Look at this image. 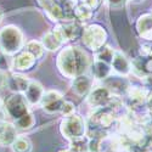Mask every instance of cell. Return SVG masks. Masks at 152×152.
I'll use <instances>...</instances> for the list:
<instances>
[{"mask_svg": "<svg viewBox=\"0 0 152 152\" xmlns=\"http://www.w3.org/2000/svg\"><path fill=\"white\" fill-rule=\"evenodd\" d=\"M26 51H28L29 54H32L37 60H39L43 57L44 53H45V48L42 44V42H37V40H31L26 44Z\"/></svg>", "mask_w": 152, "mask_h": 152, "instance_id": "cell-22", "label": "cell"}, {"mask_svg": "<svg viewBox=\"0 0 152 152\" xmlns=\"http://www.w3.org/2000/svg\"><path fill=\"white\" fill-rule=\"evenodd\" d=\"M44 89L39 82L35 80H31L27 90L24 91V96H26V100L28 101L29 106H35L38 104H40V101L43 99L44 95Z\"/></svg>", "mask_w": 152, "mask_h": 152, "instance_id": "cell-14", "label": "cell"}, {"mask_svg": "<svg viewBox=\"0 0 152 152\" xmlns=\"http://www.w3.org/2000/svg\"><path fill=\"white\" fill-rule=\"evenodd\" d=\"M4 110L6 115L14 121L21 118L22 116L31 112L29 104L26 100V96H24V94H20V93H14L5 100Z\"/></svg>", "mask_w": 152, "mask_h": 152, "instance_id": "cell-5", "label": "cell"}, {"mask_svg": "<svg viewBox=\"0 0 152 152\" xmlns=\"http://www.w3.org/2000/svg\"><path fill=\"white\" fill-rule=\"evenodd\" d=\"M29 83H31V80L27 77H24L22 74H17V73L11 74L6 79V84L9 86V89L12 93H20V94H24Z\"/></svg>", "mask_w": 152, "mask_h": 152, "instance_id": "cell-16", "label": "cell"}, {"mask_svg": "<svg viewBox=\"0 0 152 152\" xmlns=\"http://www.w3.org/2000/svg\"><path fill=\"white\" fill-rule=\"evenodd\" d=\"M60 132L67 140H75L86 135L88 125L84 118L75 112L68 116H63V119L60 124Z\"/></svg>", "mask_w": 152, "mask_h": 152, "instance_id": "cell-2", "label": "cell"}, {"mask_svg": "<svg viewBox=\"0 0 152 152\" xmlns=\"http://www.w3.org/2000/svg\"><path fill=\"white\" fill-rule=\"evenodd\" d=\"M82 40L86 49L96 51L105 45L107 40V33L100 24H90L83 29Z\"/></svg>", "mask_w": 152, "mask_h": 152, "instance_id": "cell-4", "label": "cell"}, {"mask_svg": "<svg viewBox=\"0 0 152 152\" xmlns=\"http://www.w3.org/2000/svg\"><path fill=\"white\" fill-rule=\"evenodd\" d=\"M23 48V35L16 26L0 29V50L7 55H15Z\"/></svg>", "mask_w": 152, "mask_h": 152, "instance_id": "cell-3", "label": "cell"}, {"mask_svg": "<svg viewBox=\"0 0 152 152\" xmlns=\"http://www.w3.org/2000/svg\"><path fill=\"white\" fill-rule=\"evenodd\" d=\"M124 1H125V0H106V3H107L110 6H113V7L121 6Z\"/></svg>", "mask_w": 152, "mask_h": 152, "instance_id": "cell-29", "label": "cell"}, {"mask_svg": "<svg viewBox=\"0 0 152 152\" xmlns=\"http://www.w3.org/2000/svg\"><path fill=\"white\" fill-rule=\"evenodd\" d=\"M3 18H4V14H3V11L0 10V23L3 22Z\"/></svg>", "mask_w": 152, "mask_h": 152, "instance_id": "cell-32", "label": "cell"}, {"mask_svg": "<svg viewBox=\"0 0 152 152\" xmlns=\"http://www.w3.org/2000/svg\"><path fill=\"white\" fill-rule=\"evenodd\" d=\"M14 124L16 126V129H20V130H23V132L24 130H29L31 128H33L34 124H35V118H34L32 112H28L27 115H24L21 118L16 119Z\"/></svg>", "mask_w": 152, "mask_h": 152, "instance_id": "cell-20", "label": "cell"}, {"mask_svg": "<svg viewBox=\"0 0 152 152\" xmlns=\"http://www.w3.org/2000/svg\"><path fill=\"white\" fill-rule=\"evenodd\" d=\"M57 34L60 35V38L62 39L63 43H67V42H71V40H74L75 38H78L80 35L82 29L79 27L78 23H74L72 21H68V22H61L58 23L57 26L54 28Z\"/></svg>", "mask_w": 152, "mask_h": 152, "instance_id": "cell-10", "label": "cell"}, {"mask_svg": "<svg viewBox=\"0 0 152 152\" xmlns=\"http://www.w3.org/2000/svg\"><path fill=\"white\" fill-rule=\"evenodd\" d=\"M74 15H75V18L82 21V22L89 21L93 17V9L90 6H88V5H85V4L82 3V4L75 6Z\"/></svg>", "mask_w": 152, "mask_h": 152, "instance_id": "cell-23", "label": "cell"}, {"mask_svg": "<svg viewBox=\"0 0 152 152\" xmlns=\"http://www.w3.org/2000/svg\"><path fill=\"white\" fill-rule=\"evenodd\" d=\"M111 67L121 77H126L132 72V62L122 51H115V55H113L111 62Z\"/></svg>", "mask_w": 152, "mask_h": 152, "instance_id": "cell-11", "label": "cell"}, {"mask_svg": "<svg viewBox=\"0 0 152 152\" xmlns=\"http://www.w3.org/2000/svg\"><path fill=\"white\" fill-rule=\"evenodd\" d=\"M42 44L44 45L45 50H49V51H56V50H58L65 43L62 42V39L57 34V32L55 29H53V31H50V32H48L46 34L43 35Z\"/></svg>", "mask_w": 152, "mask_h": 152, "instance_id": "cell-19", "label": "cell"}, {"mask_svg": "<svg viewBox=\"0 0 152 152\" xmlns=\"http://www.w3.org/2000/svg\"><path fill=\"white\" fill-rule=\"evenodd\" d=\"M11 146H12L14 152H31L32 151V142L26 136H17Z\"/></svg>", "mask_w": 152, "mask_h": 152, "instance_id": "cell-21", "label": "cell"}, {"mask_svg": "<svg viewBox=\"0 0 152 152\" xmlns=\"http://www.w3.org/2000/svg\"><path fill=\"white\" fill-rule=\"evenodd\" d=\"M90 72H91V75L95 79H97V80H105V79H107L111 75L112 67L110 66V63L95 60V62L90 65Z\"/></svg>", "mask_w": 152, "mask_h": 152, "instance_id": "cell-18", "label": "cell"}, {"mask_svg": "<svg viewBox=\"0 0 152 152\" xmlns=\"http://www.w3.org/2000/svg\"><path fill=\"white\" fill-rule=\"evenodd\" d=\"M15 124H11L7 122H0V146L12 145L17 137Z\"/></svg>", "mask_w": 152, "mask_h": 152, "instance_id": "cell-17", "label": "cell"}, {"mask_svg": "<svg viewBox=\"0 0 152 152\" xmlns=\"http://www.w3.org/2000/svg\"><path fill=\"white\" fill-rule=\"evenodd\" d=\"M10 55L3 53L0 50V71H9L10 68H12V58L9 57Z\"/></svg>", "mask_w": 152, "mask_h": 152, "instance_id": "cell-26", "label": "cell"}, {"mask_svg": "<svg viewBox=\"0 0 152 152\" xmlns=\"http://www.w3.org/2000/svg\"><path fill=\"white\" fill-rule=\"evenodd\" d=\"M35 61L37 58L24 50V51L20 53L17 56L12 58V68L17 72H26L33 68V66L35 65Z\"/></svg>", "mask_w": 152, "mask_h": 152, "instance_id": "cell-12", "label": "cell"}, {"mask_svg": "<svg viewBox=\"0 0 152 152\" xmlns=\"http://www.w3.org/2000/svg\"><path fill=\"white\" fill-rule=\"evenodd\" d=\"M136 31L142 39L152 42V14H145L136 21Z\"/></svg>", "mask_w": 152, "mask_h": 152, "instance_id": "cell-15", "label": "cell"}, {"mask_svg": "<svg viewBox=\"0 0 152 152\" xmlns=\"http://www.w3.org/2000/svg\"><path fill=\"white\" fill-rule=\"evenodd\" d=\"M60 152H73V151L68 148V150H63V151H60Z\"/></svg>", "mask_w": 152, "mask_h": 152, "instance_id": "cell-33", "label": "cell"}, {"mask_svg": "<svg viewBox=\"0 0 152 152\" xmlns=\"http://www.w3.org/2000/svg\"><path fill=\"white\" fill-rule=\"evenodd\" d=\"M91 126L90 128H97V129H104L108 130L112 125H115L117 122L116 118V112L111 107H102L97 108L95 113L93 115L91 119Z\"/></svg>", "mask_w": 152, "mask_h": 152, "instance_id": "cell-7", "label": "cell"}, {"mask_svg": "<svg viewBox=\"0 0 152 152\" xmlns=\"http://www.w3.org/2000/svg\"><path fill=\"white\" fill-rule=\"evenodd\" d=\"M93 79L86 74H82L78 75L72 79V90L74 91V94H77L78 96H88L93 89Z\"/></svg>", "mask_w": 152, "mask_h": 152, "instance_id": "cell-13", "label": "cell"}, {"mask_svg": "<svg viewBox=\"0 0 152 152\" xmlns=\"http://www.w3.org/2000/svg\"><path fill=\"white\" fill-rule=\"evenodd\" d=\"M65 101L66 100L61 93L56 90H49L44 93L40 105L43 110L48 113H57V112H61Z\"/></svg>", "mask_w": 152, "mask_h": 152, "instance_id": "cell-9", "label": "cell"}, {"mask_svg": "<svg viewBox=\"0 0 152 152\" xmlns=\"http://www.w3.org/2000/svg\"><path fill=\"white\" fill-rule=\"evenodd\" d=\"M53 1H54V0H38V3H39V5H40L43 9H45L46 6H49Z\"/></svg>", "mask_w": 152, "mask_h": 152, "instance_id": "cell-30", "label": "cell"}, {"mask_svg": "<svg viewBox=\"0 0 152 152\" xmlns=\"http://www.w3.org/2000/svg\"><path fill=\"white\" fill-rule=\"evenodd\" d=\"M150 56H151V57H152V50H151V54H150Z\"/></svg>", "mask_w": 152, "mask_h": 152, "instance_id": "cell-35", "label": "cell"}, {"mask_svg": "<svg viewBox=\"0 0 152 152\" xmlns=\"http://www.w3.org/2000/svg\"><path fill=\"white\" fill-rule=\"evenodd\" d=\"M112 99H113V94L108 88L99 85V86L93 88L91 91L88 94L86 104L90 107L97 110L102 107H108Z\"/></svg>", "mask_w": 152, "mask_h": 152, "instance_id": "cell-6", "label": "cell"}, {"mask_svg": "<svg viewBox=\"0 0 152 152\" xmlns=\"http://www.w3.org/2000/svg\"><path fill=\"white\" fill-rule=\"evenodd\" d=\"M133 1H135V3H140V1H142V0H133Z\"/></svg>", "mask_w": 152, "mask_h": 152, "instance_id": "cell-34", "label": "cell"}, {"mask_svg": "<svg viewBox=\"0 0 152 152\" xmlns=\"http://www.w3.org/2000/svg\"><path fill=\"white\" fill-rule=\"evenodd\" d=\"M56 65L62 75L73 79L78 75L85 74L90 67V62L89 56L83 49L78 46H66L58 54Z\"/></svg>", "mask_w": 152, "mask_h": 152, "instance_id": "cell-1", "label": "cell"}, {"mask_svg": "<svg viewBox=\"0 0 152 152\" xmlns=\"http://www.w3.org/2000/svg\"><path fill=\"white\" fill-rule=\"evenodd\" d=\"M113 55H115V50H113L112 48H110V46H106V45H104L102 48H100L99 50L95 51V58L97 61H102V62H106V63L112 62Z\"/></svg>", "mask_w": 152, "mask_h": 152, "instance_id": "cell-24", "label": "cell"}, {"mask_svg": "<svg viewBox=\"0 0 152 152\" xmlns=\"http://www.w3.org/2000/svg\"><path fill=\"white\" fill-rule=\"evenodd\" d=\"M75 112V107L74 105L71 102V101H65V104L62 106V110H61V113L63 116H68V115H72V113Z\"/></svg>", "mask_w": 152, "mask_h": 152, "instance_id": "cell-27", "label": "cell"}, {"mask_svg": "<svg viewBox=\"0 0 152 152\" xmlns=\"http://www.w3.org/2000/svg\"><path fill=\"white\" fill-rule=\"evenodd\" d=\"M88 146H89V136L88 135L69 141V150H72L73 152H88Z\"/></svg>", "mask_w": 152, "mask_h": 152, "instance_id": "cell-25", "label": "cell"}, {"mask_svg": "<svg viewBox=\"0 0 152 152\" xmlns=\"http://www.w3.org/2000/svg\"><path fill=\"white\" fill-rule=\"evenodd\" d=\"M150 94V90L145 86L140 85H128L125 90V97H126V107L129 110L146 105V100Z\"/></svg>", "mask_w": 152, "mask_h": 152, "instance_id": "cell-8", "label": "cell"}, {"mask_svg": "<svg viewBox=\"0 0 152 152\" xmlns=\"http://www.w3.org/2000/svg\"><path fill=\"white\" fill-rule=\"evenodd\" d=\"M146 106L148 107V110L152 112V91H150L148 96H147V100H146Z\"/></svg>", "mask_w": 152, "mask_h": 152, "instance_id": "cell-31", "label": "cell"}, {"mask_svg": "<svg viewBox=\"0 0 152 152\" xmlns=\"http://www.w3.org/2000/svg\"><path fill=\"white\" fill-rule=\"evenodd\" d=\"M82 1H83V4L90 6L91 9H95V7H97L100 0H82Z\"/></svg>", "mask_w": 152, "mask_h": 152, "instance_id": "cell-28", "label": "cell"}]
</instances>
